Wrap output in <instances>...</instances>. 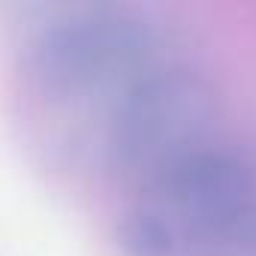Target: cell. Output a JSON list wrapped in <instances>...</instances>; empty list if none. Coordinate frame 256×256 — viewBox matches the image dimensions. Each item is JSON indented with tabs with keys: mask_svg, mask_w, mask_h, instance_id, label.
<instances>
[{
	"mask_svg": "<svg viewBox=\"0 0 256 256\" xmlns=\"http://www.w3.org/2000/svg\"><path fill=\"white\" fill-rule=\"evenodd\" d=\"M114 238L124 256H187L178 226L148 202L120 217Z\"/></svg>",
	"mask_w": 256,
	"mask_h": 256,
	"instance_id": "cell-4",
	"label": "cell"
},
{
	"mask_svg": "<svg viewBox=\"0 0 256 256\" xmlns=\"http://www.w3.org/2000/svg\"><path fill=\"white\" fill-rule=\"evenodd\" d=\"M217 118L208 82L181 66H157L126 88L108 118V154L118 169L160 178L187 154L211 145Z\"/></svg>",
	"mask_w": 256,
	"mask_h": 256,
	"instance_id": "cell-2",
	"label": "cell"
},
{
	"mask_svg": "<svg viewBox=\"0 0 256 256\" xmlns=\"http://www.w3.org/2000/svg\"><path fill=\"white\" fill-rule=\"evenodd\" d=\"M154 24L126 6H82L48 22L28 48V72L48 100L114 94L157 70Z\"/></svg>",
	"mask_w": 256,
	"mask_h": 256,
	"instance_id": "cell-1",
	"label": "cell"
},
{
	"mask_svg": "<svg viewBox=\"0 0 256 256\" xmlns=\"http://www.w3.org/2000/svg\"><path fill=\"white\" fill-rule=\"evenodd\" d=\"M148 205L178 226L187 256H214L256 211V175L238 154L205 145L151 181Z\"/></svg>",
	"mask_w": 256,
	"mask_h": 256,
	"instance_id": "cell-3",
	"label": "cell"
}]
</instances>
